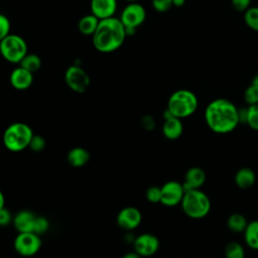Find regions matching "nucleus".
Here are the masks:
<instances>
[{
    "label": "nucleus",
    "mask_w": 258,
    "mask_h": 258,
    "mask_svg": "<svg viewBox=\"0 0 258 258\" xmlns=\"http://www.w3.org/2000/svg\"><path fill=\"white\" fill-rule=\"evenodd\" d=\"M205 120L212 131L220 134L229 133L239 124L238 108L227 99H216L207 106Z\"/></svg>",
    "instance_id": "f257e3e1"
},
{
    "label": "nucleus",
    "mask_w": 258,
    "mask_h": 258,
    "mask_svg": "<svg viewBox=\"0 0 258 258\" xmlns=\"http://www.w3.org/2000/svg\"><path fill=\"white\" fill-rule=\"evenodd\" d=\"M127 34L121 20L115 16L101 19L93 34L94 47L103 53H109L122 46Z\"/></svg>",
    "instance_id": "f03ea898"
},
{
    "label": "nucleus",
    "mask_w": 258,
    "mask_h": 258,
    "mask_svg": "<svg viewBox=\"0 0 258 258\" xmlns=\"http://www.w3.org/2000/svg\"><path fill=\"white\" fill-rule=\"evenodd\" d=\"M32 136L33 132L29 125L22 122H15L5 129L3 143L8 150L19 152L29 146Z\"/></svg>",
    "instance_id": "7ed1b4c3"
},
{
    "label": "nucleus",
    "mask_w": 258,
    "mask_h": 258,
    "mask_svg": "<svg viewBox=\"0 0 258 258\" xmlns=\"http://www.w3.org/2000/svg\"><path fill=\"white\" fill-rule=\"evenodd\" d=\"M198 98L189 90L180 89L171 94L167 102V109L179 119L192 115L198 109Z\"/></svg>",
    "instance_id": "20e7f679"
},
{
    "label": "nucleus",
    "mask_w": 258,
    "mask_h": 258,
    "mask_svg": "<svg viewBox=\"0 0 258 258\" xmlns=\"http://www.w3.org/2000/svg\"><path fill=\"white\" fill-rule=\"evenodd\" d=\"M180 204L183 213L191 219H202L211 210L210 198L199 188L185 191Z\"/></svg>",
    "instance_id": "39448f33"
},
{
    "label": "nucleus",
    "mask_w": 258,
    "mask_h": 258,
    "mask_svg": "<svg viewBox=\"0 0 258 258\" xmlns=\"http://www.w3.org/2000/svg\"><path fill=\"white\" fill-rule=\"evenodd\" d=\"M0 53L11 63H19L28 53L26 41L17 34H8L0 41Z\"/></svg>",
    "instance_id": "423d86ee"
},
{
    "label": "nucleus",
    "mask_w": 258,
    "mask_h": 258,
    "mask_svg": "<svg viewBox=\"0 0 258 258\" xmlns=\"http://www.w3.org/2000/svg\"><path fill=\"white\" fill-rule=\"evenodd\" d=\"M146 18L145 8L138 2L129 3L121 12L120 20L125 27L127 35L134 34L137 27H139Z\"/></svg>",
    "instance_id": "0eeeda50"
},
{
    "label": "nucleus",
    "mask_w": 258,
    "mask_h": 258,
    "mask_svg": "<svg viewBox=\"0 0 258 258\" xmlns=\"http://www.w3.org/2000/svg\"><path fill=\"white\" fill-rule=\"evenodd\" d=\"M41 247L40 237L33 232L18 233L14 240L15 251L23 257H31L35 255Z\"/></svg>",
    "instance_id": "6e6552de"
},
{
    "label": "nucleus",
    "mask_w": 258,
    "mask_h": 258,
    "mask_svg": "<svg viewBox=\"0 0 258 258\" xmlns=\"http://www.w3.org/2000/svg\"><path fill=\"white\" fill-rule=\"evenodd\" d=\"M64 82L72 91L79 94L85 93L91 84L88 73L83 68L76 64L67 69L64 73Z\"/></svg>",
    "instance_id": "1a4fd4ad"
},
{
    "label": "nucleus",
    "mask_w": 258,
    "mask_h": 258,
    "mask_svg": "<svg viewBox=\"0 0 258 258\" xmlns=\"http://www.w3.org/2000/svg\"><path fill=\"white\" fill-rule=\"evenodd\" d=\"M184 196V189L182 183L169 180L161 186V199L160 203L166 207H174L181 203Z\"/></svg>",
    "instance_id": "9d476101"
},
{
    "label": "nucleus",
    "mask_w": 258,
    "mask_h": 258,
    "mask_svg": "<svg viewBox=\"0 0 258 258\" xmlns=\"http://www.w3.org/2000/svg\"><path fill=\"white\" fill-rule=\"evenodd\" d=\"M134 251L141 257H149L154 255L159 248V240L152 234H141L133 241Z\"/></svg>",
    "instance_id": "9b49d317"
},
{
    "label": "nucleus",
    "mask_w": 258,
    "mask_h": 258,
    "mask_svg": "<svg viewBox=\"0 0 258 258\" xmlns=\"http://www.w3.org/2000/svg\"><path fill=\"white\" fill-rule=\"evenodd\" d=\"M116 221L121 229L131 231L140 225L142 221V215L137 208L126 207L118 213Z\"/></svg>",
    "instance_id": "f8f14e48"
},
{
    "label": "nucleus",
    "mask_w": 258,
    "mask_h": 258,
    "mask_svg": "<svg viewBox=\"0 0 258 258\" xmlns=\"http://www.w3.org/2000/svg\"><path fill=\"white\" fill-rule=\"evenodd\" d=\"M117 0H91L92 14L101 19L113 17L117 10Z\"/></svg>",
    "instance_id": "ddd939ff"
},
{
    "label": "nucleus",
    "mask_w": 258,
    "mask_h": 258,
    "mask_svg": "<svg viewBox=\"0 0 258 258\" xmlns=\"http://www.w3.org/2000/svg\"><path fill=\"white\" fill-rule=\"evenodd\" d=\"M9 81L14 89L18 91H24L30 88L32 85L33 74L19 66L11 72Z\"/></svg>",
    "instance_id": "4468645a"
},
{
    "label": "nucleus",
    "mask_w": 258,
    "mask_h": 258,
    "mask_svg": "<svg viewBox=\"0 0 258 258\" xmlns=\"http://www.w3.org/2000/svg\"><path fill=\"white\" fill-rule=\"evenodd\" d=\"M206 181V173L204 169L198 166L190 167L185 175H184V181L182 182V186L184 189V192L189 189L200 188Z\"/></svg>",
    "instance_id": "2eb2a0df"
},
{
    "label": "nucleus",
    "mask_w": 258,
    "mask_h": 258,
    "mask_svg": "<svg viewBox=\"0 0 258 258\" xmlns=\"http://www.w3.org/2000/svg\"><path fill=\"white\" fill-rule=\"evenodd\" d=\"M36 215L30 211H20L13 217V225L18 233L22 232H32L33 224Z\"/></svg>",
    "instance_id": "dca6fc26"
},
{
    "label": "nucleus",
    "mask_w": 258,
    "mask_h": 258,
    "mask_svg": "<svg viewBox=\"0 0 258 258\" xmlns=\"http://www.w3.org/2000/svg\"><path fill=\"white\" fill-rule=\"evenodd\" d=\"M183 132V126L181 123V119L176 117H171L164 120L162 125V133L163 135L170 140L177 139L181 136Z\"/></svg>",
    "instance_id": "f3484780"
},
{
    "label": "nucleus",
    "mask_w": 258,
    "mask_h": 258,
    "mask_svg": "<svg viewBox=\"0 0 258 258\" xmlns=\"http://www.w3.org/2000/svg\"><path fill=\"white\" fill-rule=\"evenodd\" d=\"M67 158L72 166L82 167L88 163L90 159V153L84 147H74L69 151Z\"/></svg>",
    "instance_id": "a211bd4d"
},
{
    "label": "nucleus",
    "mask_w": 258,
    "mask_h": 258,
    "mask_svg": "<svg viewBox=\"0 0 258 258\" xmlns=\"http://www.w3.org/2000/svg\"><path fill=\"white\" fill-rule=\"evenodd\" d=\"M256 180L255 172L249 167L240 168L235 174V183L238 187L246 189L251 187Z\"/></svg>",
    "instance_id": "6ab92c4d"
},
{
    "label": "nucleus",
    "mask_w": 258,
    "mask_h": 258,
    "mask_svg": "<svg viewBox=\"0 0 258 258\" xmlns=\"http://www.w3.org/2000/svg\"><path fill=\"white\" fill-rule=\"evenodd\" d=\"M100 19L96 17L94 14H88L83 16L78 23L79 31L84 35H92L97 30V27L99 25Z\"/></svg>",
    "instance_id": "aec40b11"
},
{
    "label": "nucleus",
    "mask_w": 258,
    "mask_h": 258,
    "mask_svg": "<svg viewBox=\"0 0 258 258\" xmlns=\"http://www.w3.org/2000/svg\"><path fill=\"white\" fill-rule=\"evenodd\" d=\"M244 233L246 244L254 250H258V220L248 223Z\"/></svg>",
    "instance_id": "412c9836"
},
{
    "label": "nucleus",
    "mask_w": 258,
    "mask_h": 258,
    "mask_svg": "<svg viewBox=\"0 0 258 258\" xmlns=\"http://www.w3.org/2000/svg\"><path fill=\"white\" fill-rule=\"evenodd\" d=\"M248 225L246 218L241 214H232L227 220L228 228L234 233H243Z\"/></svg>",
    "instance_id": "4be33fe9"
},
{
    "label": "nucleus",
    "mask_w": 258,
    "mask_h": 258,
    "mask_svg": "<svg viewBox=\"0 0 258 258\" xmlns=\"http://www.w3.org/2000/svg\"><path fill=\"white\" fill-rule=\"evenodd\" d=\"M19 66L33 74V73L37 72L40 69V67H41V59L35 53H27L22 58V60L19 62Z\"/></svg>",
    "instance_id": "5701e85b"
},
{
    "label": "nucleus",
    "mask_w": 258,
    "mask_h": 258,
    "mask_svg": "<svg viewBox=\"0 0 258 258\" xmlns=\"http://www.w3.org/2000/svg\"><path fill=\"white\" fill-rule=\"evenodd\" d=\"M226 258H244L245 251L243 246L238 242H230L225 248Z\"/></svg>",
    "instance_id": "b1692460"
},
{
    "label": "nucleus",
    "mask_w": 258,
    "mask_h": 258,
    "mask_svg": "<svg viewBox=\"0 0 258 258\" xmlns=\"http://www.w3.org/2000/svg\"><path fill=\"white\" fill-rule=\"evenodd\" d=\"M244 20L248 27L258 31V7H249L245 11Z\"/></svg>",
    "instance_id": "393cba45"
},
{
    "label": "nucleus",
    "mask_w": 258,
    "mask_h": 258,
    "mask_svg": "<svg viewBox=\"0 0 258 258\" xmlns=\"http://www.w3.org/2000/svg\"><path fill=\"white\" fill-rule=\"evenodd\" d=\"M247 109V125H249L253 130L258 131V104L249 105Z\"/></svg>",
    "instance_id": "a878e982"
},
{
    "label": "nucleus",
    "mask_w": 258,
    "mask_h": 258,
    "mask_svg": "<svg viewBox=\"0 0 258 258\" xmlns=\"http://www.w3.org/2000/svg\"><path fill=\"white\" fill-rule=\"evenodd\" d=\"M48 228H49V223H48L46 218L41 217V216H36L35 217L34 224H33V229H32L33 233L40 236V235L46 233Z\"/></svg>",
    "instance_id": "bb28decb"
},
{
    "label": "nucleus",
    "mask_w": 258,
    "mask_h": 258,
    "mask_svg": "<svg viewBox=\"0 0 258 258\" xmlns=\"http://www.w3.org/2000/svg\"><path fill=\"white\" fill-rule=\"evenodd\" d=\"M244 99L248 105L258 104V89L250 85L244 92Z\"/></svg>",
    "instance_id": "cd10ccee"
},
{
    "label": "nucleus",
    "mask_w": 258,
    "mask_h": 258,
    "mask_svg": "<svg viewBox=\"0 0 258 258\" xmlns=\"http://www.w3.org/2000/svg\"><path fill=\"white\" fill-rule=\"evenodd\" d=\"M45 145H46L45 139L41 135H34L33 134L28 147L34 152H40L45 148Z\"/></svg>",
    "instance_id": "c85d7f7f"
},
{
    "label": "nucleus",
    "mask_w": 258,
    "mask_h": 258,
    "mask_svg": "<svg viewBox=\"0 0 258 258\" xmlns=\"http://www.w3.org/2000/svg\"><path fill=\"white\" fill-rule=\"evenodd\" d=\"M146 199L147 201H149L150 203H160V199H161V187L152 185L149 186L146 190Z\"/></svg>",
    "instance_id": "c756f323"
},
{
    "label": "nucleus",
    "mask_w": 258,
    "mask_h": 258,
    "mask_svg": "<svg viewBox=\"0 0 258 258\" xmlns=\"http://www.w3.org/2000/svg\"><path fill=\"white\" fill-rule=\"evenodd\" d=\"M11 24L7 16L0 13V41L10 34Z\"/></svg>",
    "instance_id": "7c9ffc66"
},
{
    "label": "nucleus",
    "mask_w": 258,
    "mask_h": 258,
    "mask_svg": "<svg viewBox=\"0 0 258 258\" xmlns=\"http://www.w3.org/2000/svg\"><path fill=\"white\" fill-rule=\"evenodd\" d=\"M152 6L157 12H166L172 5V0H152Z\"/></svg>",
    "instance_id": "2f4dec72"
},
{
    "label": "nucleus",
    "mask_w": 258,
    "mask_h": 258,
    "mask_svg": "<svg viewBox=\"0 0 258 258\" xmlns=\"http://www.w3.org/2000/svg\"><path fill=\"white\" fill-rule=\"evenodd\" d=\"M13 221L11 213L4 207L0 210V226H8Z\"/></svg>",
    "instance_id": "473e14b6"
},
{
    "label": "nucleus",
    "mask_w": 258,
    "mask_h": 258,
    "mask_svg": "<svg viewBox=\"0 0 258 258\" xmlns=\"http://www.w3.org/2000/svg\"><path fill=\"white\" fill-rule=\"evenodd\" d=\"M233 7L237 11H246L251 3V0H231Z\"/></svg>",
    "instance_id": "72a5a7b5"
},
{
    "label": "nucleus",
    "mask_w": 258,
    "mask_h": 258,
    "mask_svg": "<svg viewBox=\"0 0 258 258\" xmlns=\"http://www.w3.org/2000/svg\"><path fill=\"white\" fill-rule=\"evenodd\" d=\"M142 124H143L144 128H146L147 130H151L155 126L154 119L151 116H144L142 119Z\"/></svg>",
    "instance_id": "f704fd0d"
},
{
    "label": "nucleus",
    "mask_w": 258,
    "mask_h": 258,
    "mask_svg": "<svg viewBox=\"0 0 258 258\" xmlns=\"http://www.w3.org/2000/svg\"><path fill=\"white\" fill-rule=\"evenodd\" d=\"M247 113H248L247 107H243V108H239V109H238L239 123L247 124Z\"/></svg>",
    "instance_id": "c9c22d12"
},
{
    "label": "nucleus",
    "mask_w": 258,
    "mask_h": 258,
    "mask_svg": "<svg viewBox=\"0 0 258 258\" xmlns=\"http://www.w3.org/2000/svg\"><path fill=\"white\" fill-rule=\"evenodd\" d=\"M122 258H142L140 255H138L135 251L134 252H129V253H126Z\"/></svg>",
    "instance_id": "e433bc0d"
},
{
    "label": "nucleus",
    "mask_w": 258,
    "mask_h": 258,
    "mask_svg": "<svg viewBox=\"0 0 258 258\" xmlns=\"http://www.w3.org/2000/svg\"><path fill=\"white\" fill-rule=\"evenodd\" d=\"M185 0H172V5L176 6V7H180L184 4Z\"/></svg>",
    "instance_id": "4c0bfd02"
},
{
    "label": "nucleus",
    "mask_w": 258,
    "mask_h": 258,
    "mask_svg": "<svg viewBox=\"0 0 258 258\" xmlns=\"http://www.w3.org/2000/svg\"><path fill=\"white\" fill-rule=\"evenodd\" d=\"M4 205H5V198L3 192L0 190V210L4 208Z\"/></svg>",
    "instance_id": "58836bf2"
},
{
    "label": "nucleus",
    "mask_w": 258,
    "mask_h": 258,
    "mask_svg": "<svg viewBox=\"0 0 258 258\" xmlns=\"http://www.w3.org/2000/svg\"><path fill=\"white\" fill-rule=\"evenodd\" d=\"M251 85L254 86L255 88L258 89V75H256L253 79H252V82H251Z\"/></svg>",
    "instance_id": "ea45409f"
},
{
    "label": "nucleus",
    "mask_w": 258,
    "mask_h": 258,
    "mask_svg": "<svg viewBox=\"0 0 258 258\" xmlns=\"http://www.w3.org/2000/svg\"><path fill=\"white\" fill-rule=\"evenodd\" d=\"M125 1H127L128 3H134V2H137L138 0H125Z\"/></svg>",
    "instance_id": "a19ab883"
}]
</instances>
